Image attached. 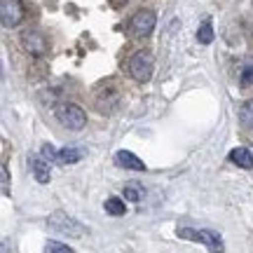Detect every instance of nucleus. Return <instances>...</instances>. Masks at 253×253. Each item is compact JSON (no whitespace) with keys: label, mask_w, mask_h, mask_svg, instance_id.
Returning <instances> with one entry per match:
<instances>
[{"label":"nucleus","mask_w":253,"mask_h":253,"mask_svg":"<svg viewBox=\"0 0 253 253\" xmlns=\"http://www.w3.org/2000/svg\"><path fill=\"white\" fill-rule=\"evenodd\" d=\"M181 239H190V242H199L204 244L211 253H223V239L213 230H195V227H181L178 230Z\"/></svg>","instance_id":"f257e3e1"},{"label":"nucleus","mask_w":253,"mask_h":253,"mask_svg":"<svg viewBox=\"0 0 253 253\" xmlns=\"http://www.w3.org/2000/svg\"><path fill=\"white\" fill-rule=\"evenodd\" d=\"M153 68H155V59L150 52H136L129 59V75L136 82H141V84L153 78Z\"/></svg>","instance_id":"f03ea898"},{"label":"nucleus","mask_w":253,"mask_h":253,"mask_svg":"<svg viewBox=\"0 0 253 253\" xmlns=\"http://www.w3.org/2000/svg\"><path fill=\"white\" fill-rule=\"evenodd\" d=\"M56 120H59L66 129H73V131H80V129H84V125H87L84 110H82L80 106H75V103H61V106L56 108Z\"/></svg>","instance_id":"7ed1b4c3"},{"label":"nucleus","mask_w":253,"mask_h":253,"mask_svg":"<svg viewBox=\"0 0 253 253\" xmlns=\"http://www.w3.org/2000/svg\"><path fill=\"white\" fill-rule=\"evenodd\" d=\"M47 225L52 227L54 232H61V235H68V237H82L87 230H84V225H80L75 218L66 216L63 211H56V213H52L49 216V220H47Z\"/></svg>","instance_id":"20e7f679"},{"label":"nucleus","mask_w":253,"mask_h":253,"mask_svg":"<svg viewBox=\"0 0 253 253\" xmlns=\"http://www.w3.org/2000/svg\"><path fill=\"white\" fill-rule=\"evenodd\" d=\"M155 24H157V17H155L153 9H138L129 21V31L136 38H145L155 31Z\"/></svg>","instance_id":"39448f33"},{"label":"nucleus","mask_w":253,"mask_h":253,"mask_svg":"<svg viewBox=\"0 0 253 253\" xmlns=\"http://www.w3.org/2000/svg\"><path fill=\"white\" fill-rule=\"evenodd\" d=\"M42 155H45L49 162H56V164H75L82 160V150L78 148H63V150H56L54 145L45 143L42 145Z\"/></svg>","instance_id":"423d86ee"},{"label":"nucleus","mask_w":253,"mask_h":253,"mask_svg":"<svg viewBox=\"0 0 253 253\" xmlns=\"http://www.w3.org/2000/svg\"><path fill=\"white\" fill-rule=\"evenodd\" d=\"M0 19L5 28H14L24 21V5L19 0H2L0 2Z\"/></svg>","instance_id":"0eeeda50"},{"label":"nucleus","mask_w":253,"mask_h":253,"mask_svg":"<svg viewBox=\"0 0 253 253\" xmlns=\"http://www.w3.org/2000/svg\"><path fill=\"white\" fill-rule=\"evenodd\" d=\"M21 45L31 56H42L47 52V38L40 31H26L21 36Z\"/></svg>","instance_id":"6e6552de"},{"label":"nucleus","mask_w":253,"mask_h":253,"mask_svg":"<svg viewBox=\"0 0 253 253\" xmlns=\"http://www.w3.org/2000/svg\"><path fill=\"white\" fill-rule=\"evenodd\" d=\"M115 162H118V167H125V169H131V171H145V164L129 150H120L115 155Z\"/></svg>","instance_id":"1a4fd4ad"},{"label":"nucleus","mask_w":253,"mask_h":253,"mask_svg":"<svg viewBox=\"0 0 253 253\" xmlns=\"http://www.w3.org/2000/svg\"><path fill=\"white\" fill-rule=\"evenodd\" d=\"M28 167H31V171L36 176L38 183H49V164L42 160V157H28Z\"/></svg>","instance_id":"9d476101"},{"label":"nucleus","mask_w":253,"mask_h":253,"mask_svg":"<svg viewBox=\"0 0 253 253\" xmlns=\"http://www.w3.org/2000/svg\"><path fill=\"white\" fill-rule=\"evenodd\" d=\"M227 160L232 164H237V167H242V169H251L253 167V155L246 148H235L232 153L227 155Z\"/></svg>","instance_id":"9b49d317"},{"label":"nucleus","mask_w":253,"mask_h":253,"mask_svg":"<svg viewBox=\"0 0 253 253\" xmlns=\"http://www.w3.org/2000/svg\"><path fill=\"white\" fill-rule=\"evenodd\" d=\"M197 40H199V45H211V42H213V26H211L209 19L202 21V26H199V31H197Z\"/></svg>","instance_id":"f8f14e48"},{"label":"nucleus","mask_w":253,"mask_h":253,"mask_svg":"<svg viewBox=\"0 0 253 253\" xmlns=\"http://www.w3.org/2000/svg\"><path fill=\"white\" fill-rule=\"evenodd\" d=\"M106 211H108L110 216H125V199H120V197H108L106 199Z\"/></svg>","instance_id":"ddd939ff"},{"label":"nucleus","mask_w":253,"mask_h":253,"mask_svg":"<svg viewBox=\"0 0 253 253\" xmlns=\"http://www.w3.org/2000/svg\"><path fill=\"white\" fill-rule=\"evenodd\" d=\"M145 195L143 185H138V183H129V185H125V199H129V202H141Z\"/></svg>","instance_id":"4468645a"},{"label":"nucleus","mask_w":253,"mask_h":253,"mask_svg":"<svg viewBox=\"0 0 253 253\" xmlns=\"http://www.w3.org/2000/svg\"><path fill=\"white\" fill-rule=\"evenodd\" d=\"M239 120H242V125H244L246 129H253V99H251V101H246L244 106H242Z\"/></svg>","instance_id":"2eb2a0df"},{"label":"nucleus","mask_w":253,"mask_h":253,"mask_svg":"<svg viewBox=\"0 0 253 253\" xmlns=\"http://www.w3.org/2000/svg\"><path fill=\"white\" fill-rule=\"evenodd\" d=\"M45 253H75L71 246L61 244V242H47L45 244Z\"/></svg>","instance_id":"dca6fc26"},{"label":"nucleus","mask_w":253,"mask_h":253,"mask_svg":"<svg viewBox=\"0 0 253 253\" xmlns=\"http://www.w3.org/2000/svg\"><path fill=\"white\" fill-rule=\"evenodd\" d=\"M239 82H242V87H251V84H253V63H249L244 71H242Z\"/></svg>","instance_id":"f3484780"},{"label":"nucleus","mask_w":253,"mask_h":253,"mask_svg":"<svg viewBox=\"0 0 253 253\" xmlns=\"http://www.w3.org/2000/svg\"><path fill=\"white\" fill-rule=\"evenodd\" d=\"M0 173H2V192L7 195V192H9V190H7V183H9V173H7V167H5V164L0 167Z\"/></svg>","instance_id":"a211bd4d"}]
</instances>
